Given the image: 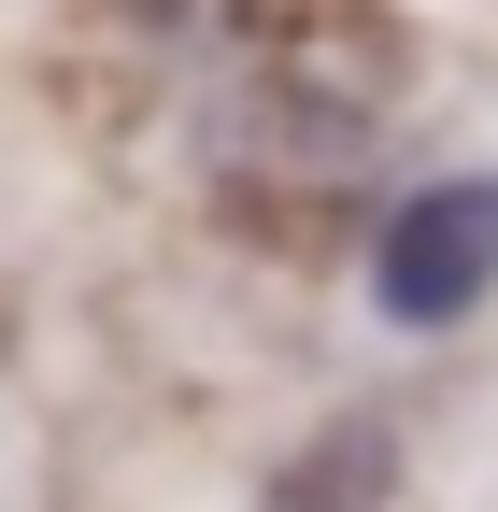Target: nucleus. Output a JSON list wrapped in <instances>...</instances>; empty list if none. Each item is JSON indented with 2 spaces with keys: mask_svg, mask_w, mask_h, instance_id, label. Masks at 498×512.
Wrapping results in <instances>:
<instances>
[{
  "mask_svg": "<svg viewBox=\"0 0 498 512\" xmlns=\"http://www.w3.org/2000/svg\"><path fill=\"white\" fill-rule=\"evenodd\" d=\"M484 285H498V171L413 185L385 214V242H370V299L399 328H456V313H484Z\"/></svg>",
  "mask_w": 498,
  "mask_h": 512,
  "instance_id": "f257e3e1",
  "label": "nucleus"
}]
</instances>
